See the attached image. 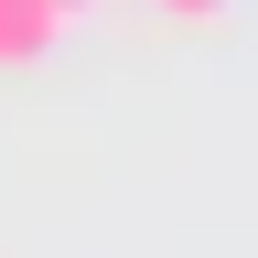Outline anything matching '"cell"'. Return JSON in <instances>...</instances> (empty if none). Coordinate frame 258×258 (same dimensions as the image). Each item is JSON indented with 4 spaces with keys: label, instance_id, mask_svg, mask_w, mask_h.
Returning a JSON list of instances; mask_svg holds the SVG:
<instances>
[{
    "label": "cell",
    "instance_id": "obj_2",
    "mask_svg": "<svg viewBox=\"0 0 258 258\" xmlns=\"http://www.w3.org/2000/svg\"><path fill=\"white\" fill-rule=\"evenodd\" d=\"M151 11H161V22H183V32H215L237 0H151Z\"/></svg>",
    "mask_w": 258,
    "mask_h": 258
},
{
    "label": "cell",
    "instance_id": "obj_3",
    "mask_svg": "<svg viewBox=\"0 0 258 258\" xmlns=\"http://www.w3.org/2000/svg\"><path fill=\"white\" fill-rule=\"evenodd\" d=\"M54 11H64V22H86V11H97V0H54Z\"/></svg>",
    "mask_w": 258,
    "mask_h": 258
},
{
    "label": "cell",
    "instance_id": "obj_1",
    "mask_svg": "<svg viewBox=\"0 0 258 258\" xmlns=\"http://www.w3.org/2000/svg\"><path fill=\"white\" fill-rule=\"evenodd\" d=\"M54 32H64V11H54V0H0V64H11V76L54 54Z\"/></svg>",
    "mask_w": 258,
    "mask_h": 258
}]
</instances>
